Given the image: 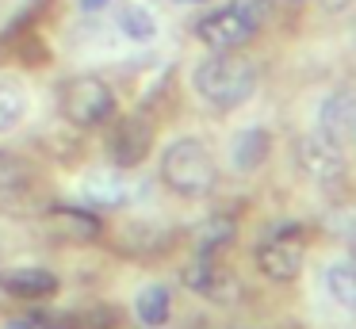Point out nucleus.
Wrapping results in <instances>:
<instances>
[{"label": "nucleus", "instance_id": "dca6fc26", "mask_svg": "<svg viewBox=\"0 0 356 329\" xmlns=\"http://www.w3.org/2000/svg\"><path fill=\"white\" fill-rule=\"evenodd\" d=\"M119 27H123V35H127V38H134V42H146V38H154V35H157L154 15H149L146 8H134V4L119 12Z\"/></svg>", "mask_w": 356, "mask_h": 329}, {"label": "nucleus", "instance_id": "20e7f679", "mask_svg": "<svg viewBox=\"0 0 356 329\" xmlns=\"http://www.w3.org/2000/svg\"><path fill=\"white\" fill-rule=\"evenodd\" d=\"M302 252H307L302 230L295 226V222H284V226L272 230L268 241L257 249V268L276 283H291L295 275L302 272Z\"/></svg>", "mask_w": 356, "mask_h": 329}, {"label": "nucleus", "instance_id": "39448f33", "mask_svg": "<svg viewBox=\"0 0 356 329\" xmlns=\"http://www.w3.org/2000/svg\"><path fill=\"white\" fill-rule=\"evenodd\" d=\"M295 153H299V168L314 184H322V188H330V184H337L341 176H345V153H341V142H333V138L322 134V130L302 134L299 145H295Z\"/></svg>", "mask_w": 356, "mask_h": 329}, {"label": "nucleus", "instance_id": "9d476101", "mask_svg": "<svg viewBox=\"0 0 356 329\" xmlns=\"http://www.w3.org/2000/svg\"><path fill=\"white\" fill-rule=\"evenodd\" d=\"M47 226L50 234L65 237V241H96L100 237V218L88 211H77V207H50L47 211Z\"/></svg>", "mask_w": 356, "mask_h": 329}, {"label": "nucleus", "instance_id": "f03ea898", "mask_svg": "<svg viewBox=\"0 0 356 329\" xmlns=\"http://www.w3.org/2000/svg\"><path fill=\"white\" fill-rule=\"evenodd\" d=\"M161 176L177 195H207L215 188V157L200 138H177L161 157Z\"/></svg>", "mask_w": 356, "mask_h": 329}, {"label": "nucleus", "instance_id": "f8f14e48", "mask_svg": "<svg viewBox=\"0 0 356 329\" xmlns=\"http://www.w3.org/2000/svg\"><path fill=\"white\" fill-rule=\"evenodd\" d=\"M0 287L16 298H50L58 291V275L47 268H12L0 275Z\"/></svg>", "mask_w": 356, "mask_h": 329}, {"label": "nucleus", "instance_id": "f257e3e1", "mask_svg": "<svg viewBox=\"0 0 356 329\" xmlns=\"http://www.w3.org/2000/svg\"><path fill=\"white\" fill-rule=\"evenodd\" d=\"M192 84H195V92H200L207 104L230 111V107L245 104V99L253 96L257 65L245 58V54H238V50H215L207 61L195 65Z\"/></svg>", "mask_w": 356, "mask_h": 329}, {"label": "nucleus", "instance_id": "1a4fd4ad", "mask_svg": "<svg viewBox=\"0 0 356 329\" xmlns=\"http://www.w3.org/2000/svg\"><path fill=\"white\" fill-rule=\"evenodd\" d=\"M268 150H272V134L264 127H245L234 134L230 142V165L238 172H257V168L268 161Z\"/></svg>", "mask_w": 356, "mask_h": 329}, {"label": "nucleus", "instance_id": "412c9836", "mask_svg": "<svg viewBox=\"0 0 356 329\" xmlns=\"http://www.w3.org/2000/svg\"><path fill=\"white\" fill-rule=\"evenodd\" d=\"M177 4H203V0H177Z\"/></svg>", "mask_w": 356, "mask_h": 329}, {"label": "nucleus", "instance_id": "6e6552de", "mask_svg": "<svg viewBox=\"0 0 356 329\" xmlns=\"http://www.w3.org/2000/svg\"><path fill=\"white\" fill-rule=\"evenodd\" d=\"M253 23L241 19L234 8H222V12H211L203 15L200 23H195V35H200V42H207L211 50H238V46H245L249 38H253Z\"/></svg>", "mask_w": 356, "mask_h": 329}, {"label": "nucleus", "instance_id": "4468645a", "mask_svg": "<svg viewBox=\"0 0 356 329\" xmlns=\"http://www.w3.org/2000/svg\"><path fill=\"white\" fill-rule=\"evenodd\" d=\"M325 287H330V295L341 306L356 310V264L353 260H337V264L325 268Z\"/></svg>", "mask_w": 356, "mask_h": 329}, {"label": "nucleus", "instance_id": "ddd939ff", "mask_svg": "<svg viewBox=\"0 0 356 329\" xmlns=\"http://www.w3.org/2000/svg\"><path fill=\"white\" fill-rule=\"evenodd\" d=\"M169 310H172V291L165 283H149L134 298V314H138V321L146 329H161L169 321Z\"/></svg>", "mask_w": 356, "mask_h": 329}, {"label": "nucleus", "instance_id": "2eb2a0df", "mask_svg": "<svg viewBox=\"0 0 356 329\" xmlns=\"http://www.w3.org/2000/svg\"><path fill=\"white\" fill-rule=\"evenodd\" d=\"M27 111V96L16 81H4L0 77V130H12Z\"/></svg>", "mask_w": 356, "mask_h": 329}, {"label": "nucleus", "instance_id": "aec40b11", "mask_svg": "<svg viewBox=\"0 0 356 329\" xmlns=\"http://www.w3.org/2000/svg\"><path fill=\"white\" fill-rule=\"evenodd\" d=\"M100 4H108V0H85V8L92 12V8H100Z\"/></svg>", "mask_w": 356, "mask_h": 329}, {"label": "nucleus", "instance_id": "423d86ee", "mask_svg": "<svg viewBox=\"0 0 356 329\" xmlns=\"http://www.w3.org/2000/svg\"><path fill=\"white\" fill-rule=\"evenodd\" d=\"M184 287L195 291V295H203V298H211V303H222V306L238 303V295H241L234 272H226L211 252H200V257L184 268Z\"/></svg>", "mask_w": 356, "mask_h": 329}, {"label": "nucleus", "instance_id": "f3484780", "mask_svg": "<svg viewBox=\"0 0 356 329\" xmlns=\"http://www.w3.org/2000/svg\"><path fill=\"white\" fill-rule=\"evenodd\" d=\"M226 241H234V226L226 218H215V222H207V230H203L200 252H211V249H218V245H226Z\"/></svg>", "mask_w": 356, "mask_h": 329}, {"label": "nucleus", "instance_id": "6ab92c4d", "mask_svg": "<svg viewBox=\"0 0 356 329\" xmlns=\"http://www.w3.org/2000/svg\"><path fill=\"white\" fill-rule=\"evenodd\" d=\"M348 0H322V12H345Z\"/></svg>", "mask_w": 356, "mask_h": 329}, {"label": "nucleus", "instance_id": "a211bd4d", "mask_svg": "<svg viewBox=\"0 0 356 329\" xmlns=\"http://www.w3.org/2000/svg\"><path fill=\"white\" fill-rule=\"evenodd\" d=\"M230 8L241 15V19L253 23V27H261V23L268 19V12H272V0H234Z\"/></svg>", "mask_w": 356, "mask_h": 329}, {"label": "nucleus", "instance_id": "7ed1b4c3", "mask_svg": "<svg viewBox=\"0 0 356 329\" xmlns=\"http://www.w3.org/2000/svg\"><path fill=\"white\" fill-rule=\"evenodd\" d=\"M115 111V92L100 77H73L62 84V115L73 127H100Z\"/></svg>", "mask_w": 356, "mask_h": 329}, {"label": "nucleus", "instance_id": "9b49d317", "mask_svg": "<svg viewBox=\"0 0 356 329\" xmlns=\"http://www.w3.org/2000/svg\"><path fill=\"white\" fill-rule=\"evenodd\" d=\"M318 130L330 134L333 142L348 138L356 130V92H333L318 111Z\"/></svg>", "mask_w": 356, "mask_h": 329}, {"label": "nucleus", "instance_id": "0eeeda50", "mask_svg": "<svg viewBox=\"0 0 356 329\" xmlns=\"http://www.w3.org/2000/svg\"><path fill=\"white\" fill-rule=\"evenodd\" d=\"M149 145H154V127H149V119L127 115V119H119V127L111 130V138H108V157L115 168H134V165L146 161Z\"/></svg>", "mask_w": 356, "mask_h": 329}]
</instances>
